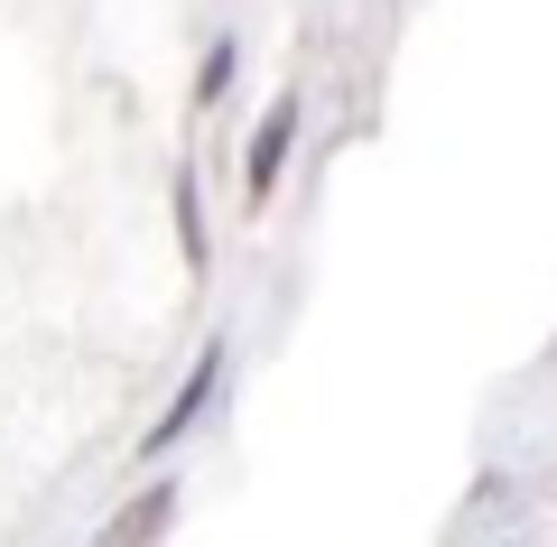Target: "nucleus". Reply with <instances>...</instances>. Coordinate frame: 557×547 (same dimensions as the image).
Returning a JSON list of instances; mask_svg holds the SVG:
<instances>
[{"mask_svg": "<svg viewBox=\"0 0 557 547\" xmlns=\"http://www.w3.org/2000/svg\"><path fill=\"white\" fill-rule=\"evenodd\" d=\"M223 362H233V352H223V334H205V344H196V362H186V381H177V399L159 409V427L139 436V455H149V464H159V455L177 446V436L196 427L205 409H214V390H223Z\"/></svg>", "mask_w": 557, "mask_h": 547, "instance_id": "obj_1", "label": "nucleus"}, {"mask_svg": "<svg viewBox=\"0 0 557 547\" xmlns=\"http://www.w3.org/2000/svg\"><path fill=\"white\" fill-rule=\"evenodd\" d=\"M298 121H307V102H298V94H278L270 112H260L251 149H242V204H270V196H278V176H288V149H298Z\"/></svg>", "mask_w": 557, "mask_h": 547, "instance_id": "obj_2", "label": "nucleus"}, {"mask_svg": "<svg viewBox=\"0 0 557 547\" xmlns=\"http://www.w3.org/2000/svg\"><path fill=\"white\" fill-rule=\"evenodd\" d=\"M168 520H177V473H159V483H139L131 501L102 520V538L94 547H159L168 538Z\"/></svg>", "mask_w": 557, "mask_h": 547, "instance_id": "obj_3", "label": "nucleus"}, {"mask_svg": "<svg viewBox=\"0 0 557 547\" xmlns=\"http://www.w3.org/2000/svg\"><path fill=\"white\" fill-rule=\"evenodd\" d=\"M168 204H177V251H186V270H214V233H205V186H196V167H177V186H168Z\"/></svg>", "mask_w": 557, "mask_h": 547, "instance_id": "obj_4", "label": "nucleus"}, {"mask_svg": "<svg viewBox=\"0 0 557 547\" xmlns=\"http://www.w3.org/2000/svg\"><path fill=\"white\" fill-rule=\"evenodd\" d=\"M233 75H242V47L214 38V47H205V65H196V112H214V102L233 94Z\"/></svg>", "mask_w": 557, "mask_h": 547, "instance_id": "obj_5", "label": "nucleus"}]
</instances>
